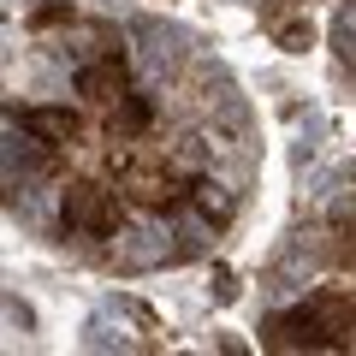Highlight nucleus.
I'll return each instance as SVG.
<instances>
[{
    "mask_svg": "<svg viewBox=\"0 0 356 356\" xmlns=\"http://www.w3.org/2000/svg\"><path fill=\"white\" fill-rule=\"evenodd\" d=\"M119 220H125V191H107V184H95V178L65 184V196H60V226L72 232V238H113Z\"/></svg>",
    "mask_w": 356,
    "mask_h": 356,
    "instance_id": "obj_1",
    "label": "nucleus"
},
{
    "mask_svg": "<svg viewBox=\"0 0 356 356\" xmlns=\"http://www.w3.org/2000/svg\"><path fill=\"white\" fill-rule=\"evenodd\" d=\"M18 131L30 137L36 161L48 166L60 149H72V143L83 137V113H77V107H24V113H18Z\"/></svg>",
    "mask_w": 356,
    "mask_h": 356,
    "instance_id": "obj_2",
    "label": "nucleus"
},
{
    "mask_svg": "<svg viewBox=\"0 0 356 356\" xmlns=\"http://www.w3.org/2000/svg\"><path fill=\"white\" fill-rule=\"evenodd\" d=\"M261 344L267 350H339V339L327 332V321H321L309 303L291 309V315H273L267 332H261Z\"/></svg>",
    "mask_w": 356,
    "mask_h": 356,
    "instance_id": "obj_3",
    "label": "nucleus"
},
{
    "mask_svg": "<svg viewBox=\"0 0 356 356\" xmlns=\"http://www.w3.org/2000/svg\"><path fill=\"white\" fill-rule=\"evenodd\" d=\"M125 89H131V65H125V54H119V48H107L102 60L77 65V95H83V102L113 107L119 95H125Z\"/></svg>",
    "mask_w": 356,
    "mask_h": 356,
    "instance_id": "obj_4",
    "label": "nucleus"
},
{
    "mask_svg": "<svg viewBox=\"0 0 356 356\" xmlns=\"http://www.w3.org/2000/svg\"><path fill=\"white\" fill-rule=\"evenodd\" d=\"M149 119H154V107H149V95H137V89H125V95L107 107V131H113V143H137L143 131H149Z\"/></svg>",
    "mask_w": 356,
    "mask_h": 356,
    "instance_id": "obj_5",
    "label": "nucleus"
},
{
    "mask_svg": "<svg viewBox=\"0 0 356 356\" xmlns=\"http://www.w3.org/2000/svg\"><path fill=\"white\" fill-rule=\"evenodd\" d=\"M196 214H202V220H226L232 214V196L226 191H220V184H214V178H196Z\"/></svg>",
    "mask_w": 356,
    "mask_h": 356,
    "instance_id": "obj_6",
    "label": "nucleus"
},
{
    "mask_svg": "<svg viewBox=\"0 0 356 356\" xmlns=\"http://www.w3.org/2000/svg\"><path fill=\"white\" fill-rule=\"evenodd\" d=\"M273 36H280V48H291V54L315 48V24H309V18H280V24H273Z\"/></svg>",
    "mask_w": 356,
    "mask_h": 356,
    "instance_id": "obj_7",
    "label": "nucleus"
},
{
    "mask_svg": "<svg viewBox=\"0 0 356 356\" xmlns=\"http://www.w3.org/2000/svg\"><path fill=\"white\" fill-rule=\"evenodd\" d=\"M30 24H36V30H54V24H77V13L65 6V0H54V6H42V13L30 18Z\"/></svg>",
    "mask_w": 356,
    "mask_h": 356,
    "instance_id": "obj_8",
    "label": "nucleus"
}]
</instances>
